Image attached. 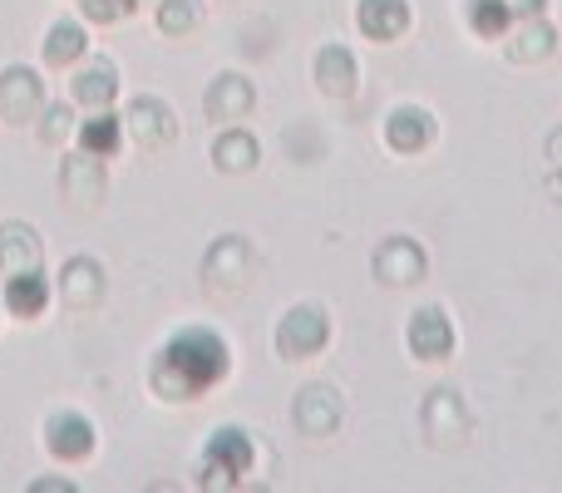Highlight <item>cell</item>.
Instances as JSON below:
<instances>
[{
  "label": "cell",
  "mask_w": 562,
  "mask_h": 493,
  "mask_svg": "<svg viewBox=\"0 0 562 493\" xmlns=\"http://www.w3.org/2000/svg\"><path fill=\"white\" fill-rule=\"evenodd\" d=\"M227 376V346L217 330H178L154 360V390L164 400H198Z\"/></svg>",
  "instance_id": "1"
},
{
  "label": "cell",
  "mask_w": 562,
  "mask_h": 493,
  "mask_svg": "<svg viewBox=\"0 0 562 493\" xmlns=\"http://www.w3.org/2000/svg\"><path fill=\"white\" fill-rule=\"evenodd\" d=\"M203 459H207V479L217 474V484H237L243 474H252L257 449H252V439H247V429L227 425V429H217V435L207 439Z\"/></svg>",
  "instance_id": "2"
},
{
  "label": "cell",
  "mask_w": 562,
  "mask_h": 493,
  "mask_svg": "<svg viewBox=\"0 0 562 493\" xmlns=\"http://www.w3.org/2000/svg\"><path fill=\"white\" fill-rule=\"evenodd\" d=\"M326 336H330V321H326V311H321V306L286 311V321L277 326V346H281V356H286V360L316 356V350L326 346Z\"/></svg>",
  "instance_id": "3"
},
{
  "label": "cell",
  "mask_w": 562,
  "mask_h": 493,
  "mask_svg": "<svg viewBox=\"0 0 562 493\" xmlns=\"http://www.w3.org/2000/svg\"><path fill=\"white\" fill-rule=\"evenodd\" d=\"M409 356L415 360H449V350H454V326H449V316L439 306H425L409 316Z\"/></svg>",
  "instance_id": "4"
},
{
  "label": "cell",
  "mask_w": 562,
  "mask_h": 493,
  "mask_svg": "<svg viewBox=\"0 0 562 493\" xmlns=\"http://www.w3.org/2000/svg\"><path fill=\"white\" fill-rule=\"evenodd\" d=\"M45 445L55 459H69V464H79V459L94 455V425H89L85 415H55L45 425Z\"/></svg>",
  "instance_id": "5"
},
{
  "label": "cell",
  "mask_w": 562,
  "mask_h": 493,
  "mask_svg": "<svg viewBox=\"0 0 562 493\" xmlns=\"http://www.w3.org/2000/svg\"><path fill=\"white\" fill-rule=\"evenodd\" d=\"M429 138H435V114L429 109L405 104L385 119V144L395 154H419V148H429Z\"/></svg>",
  "instance_id": "6"
},
{
  "label": "cell",
  "mask_w": 562,
  "mask_h": 493,
  "mask_svg": "<svg viewBox=\"0 0 562 493\" xmlns=\"http://www.w3.org/2000/svg\"><path fill=\"white\" fill-rule=\"evenodd\" d=\"M49 306V281L40 277V267L30 271H10L5 277V311L20 321H35Z\"/></svg>",
  "instance_id": "7"
},
{
  "label": "cell",
  "mask_w": 562,
  "mask_h": 493,
  "mask_svg": "<svg viewBox=\"0 0 562 493\" xmlns=\"http://www.w3.org/2000/svg\"><path fill=\"white\" fill-rule=\"evenodd\" d=\"M40 104H45V94H40V79L30 75V69H5V75H0V114H5L10 124L40 114Z\"/></svg>",
  "instance_id": "8"
},
{
  "label": "cell",
  "mask_w": 562,
  "mask_h": 493,
  "mask_svg": "<svg viewBox=\"0 0 562 493\" xmlns=\"http://www.w3.org/2000/svg\"><path fill=\"white\" fill-rule=\"evenodd\" d=\"M356 20H360V30H366L370 40L390 45V40H400L409 30V5L405 0H360Z\"/></svg>",
  "instance_id": "9"
},
{
  "label": "cell",
  "mask_w": 562,
  "mask_h": 493,
  "mask_svg": "<svg viewBox=\"0 0 562 493\" xmlns=\"http://www.w3.org/2000/svg\"><path fill=\"white\" fill-rule=\"evenodd\" d=\"M375 271H380V281H390V287H409V281L425 277V251L409 243V237H395V243L380 247Z\"/></svg>",
  "instance_id": "10"
},
{
  "label": "cell",
  "mask_w": 562,
  "mask_h": 493,
  "mask_svg": "<svg viewBox=\"0 0 562 493\" xmlns=\"http://www.w3.org/2000/svg\"><path fill=\"white\" fill-rule=\"evenodd\" d=\"M128 128H134V144L158 148V144L173 138V114H168L158 99H134V109H128Z\"/></svg>",
  "instance_id": "11"
},
{
  "label": "cell",
  "mask_w": 562,
  "mask_h": 493,
  "mask_svg": "<svg viewBox=\"0 0 562 493\" xmlns=\"http://www.w3.org/2000/svg\"><path fill=\"white\" fill-rule=\"evenodd\" d=\"M464 20L479 40H504L514 30V0H464Z\"/></svg>",
  "instance_id": "12"
},
{
  "label": "cell",
  "mask_w": 562,
  "mask_h": 493,
  "mask_svg": "<svg viewBox=\"0 0 562 493\" xmlns=\"http://www.w3.org/2000/svg\"><path fill=\"white\" fill-rule=\"evenodd\" d=\"M119 144H124V124H119L109 109H94V119H85L79 124V148L94 158H114Z\"/></svg>",
  "instance_id": "13"
},
{
  "label": "cell",
  "mask_w": 562,
  "mask_h": 493,
  "mask_svg": "<svg viewBox=\"0 0 562 493\" xmlns=\"http://www.w3.org/2000/svg\"><path fill=\"white\" fill-rule=\"evenodd\" d=\"M30 267H40V237L20 223L0 227V271L10 277V271H30Z\"/></svg>",
  "instance_id": "14"
},
{
  "label": "cell",
  "mask_w": 562,
  "mask_h": 493,
  "mask_svg": "<svg viewBox=\"0 0 562 493\" xmlns=\"http://www.w3.org/2000/svg\"><path fill=\"white\" fill-rule=\"evenodd\" d=\"M114 94H119V79H114V65H109V59H94V65L79 69V79H75V99H79V104L109 109V99H114Z\"/></svg>",
  "instance_id": "15"
},
{
  "label": "cell",
  "mask_w": 562,
  "mask_h": 493,
  "mask_svg": "<svg viewBox=\"0 0 562 493\" xmlns=\"http://www.w3.org/2000/svg\"><path fill=\"white\" fill-rule=\"evenodd\" d=\"M316 79L326 94H350V89H356V59H350L340 45H326L316 59Z\"/></svg>",
  "instance_id": "16"
},
{
  "label": "cell",
  "mask_w": 562,
  "mask_h": 493,
  "mask_svg": "<svg viewBox=\"0 0 562 493\" xmlns=\"http://www.w3.org/2000/svg\"><path fill=\"white\" fill-rule=\"evenodd\" d=\"M247 104H252V89H247V79H237V75H223L213 89H207V114L213 119H243Z\"/></svg>",
  "instance_id": "17"
},
{
  "label": "cell",
  "mask_w": 562,
  "mask_h": 493,
  "mask_svg": "<svg viewBox=\"0 0 562 493\" xmlns=\"http://www.w3.org/2000/svg\"><path fill=\"white\" fill-rule=\"evenodd\" d=\"M65 193L75 198V203H99L104 178H99V168H94V154L69 158V164H65Z\"/></svg>",
  "instance_id": "18"
},
{
  "label": "cell",
  "mask_w": 562,
  "mask_h": 493,
  "mask_svg": "<svg viewBox=\"0 0 562 493\" xmlns=\"http://www.w3.org/2000/svg\"><path fill=\"white\" fill-rule=\"evenodd\" d=\"M85 55V30L75 25V20H59V25H49L45 35V59L49 65H75V59Z\"/></svg>",
  "instance_id": "19"
},
{
  "label": "cell",
  "mask_w": 562,
  "mask_h": 493,
  "mask_svg": "<svg viewBox=\"0 0 562 493\" xmlns=\"http://www.w3.org/2000/svg\"><path fill=\"white\" fill-rule=\"evenodd\" d=\"M213 158H217L223 173H243V168L257 164V144L247 134H223L217 138V148H213Z\"/></svg>",
  "instance_id": "20"
},
{
  "label": "cell",
  "mask_w": 562,
  "mask_h": 493,
  "mask_svg": "<svg viewBox=\"0 0 562 493\" xmlns=\"http://www.w3.org/2000/svg\"><path fill=\"white\" fill-rule=\"evenodd\" d=\"M65 296L75 301V306H89V301L99 296V267H94V261H69V271H65Z\"/></svg>",
  "instance_id": "21"
},
{
  "label": "cell",
  "mask_w": 562,
  "mask_h": 493,
  "mask_svg": "<svg viewBox=\"0 0 562 493\" xmlns=\"http://www.w3.org/2000/svg\"><path fill=\"white\" fill-rule=\"evenodd\" d=\"M198 15H203V10H198V0H164V5H158V25H164L168 35H183V30H193Z\"/></svg>",
  "instance_id": "22"
},
{
  "label": "cell",
  "mask_w": 562,
  "mask_h": 493,
  "mask_svg": "<svg viewBox=\"0 0 562 493\" xmlns=\"http://www.w3.org/2000/svg\"><path fill=\"white\" fill-rule=\"evenodd\" d=\"M79 10H85L94 25H109V20L128 15V10H134V0H79Z\"/></svg>",
  "instance_id": "23"
},
{
  "label": "cell",
  "mask_w": 562,
  "mask_h": 493,
  "mask_svg": "<svg viewBox=\"0 0 562 493\" xmlns=\"http://www.w3.org/2000/svg\"><path fill=\"white\" fill-rule=\"evenodd\" d=\"M65 134H69V109H49L45 124H40V138H45V144H55V138H65Z\"/></svg>",
  "instance_id": "24"
},
{
  "label": "cell",
  "mask_w": 562,
  "mask_h": 493,
  "mask_svg": "<svg viewBox=\"0 0 562 493\" xmlns=\"http://www.w3.org/2000/svg\"><path fill=\"white\" fill-rule=\"evenodd\" d=\"M543 5H548V0H514V15H528V20H533V15H543Z\"/></svg>",
  "instance_id": "25"
}]
</instances>
